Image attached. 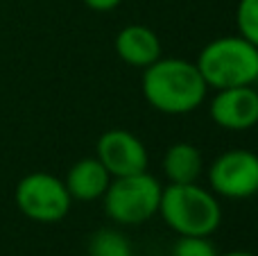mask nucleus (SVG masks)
Wrapping results in <instances>:
<instances>
[{
	"mask_svg": "<svg viewBox=\"0 0 258 256\" xmlns=\"http://www.w3.org/2000/svg\"><path fill=\"white\" fill-rule=\"evenodd\" d=\"M95 159L107 168L111 177H125L145 172L150 163L147 148L129 130H107L95 145Z\"/></svg>",
	"mask_w": 258,
	"mask_h": 256,
	"instance_id": "nucleus-7",
	"label": "nucleus"
},
{
	"mask_svg": "<svg viewBox=\"0 0 258 256\" xmlns=\"http://www.w3.org/2000/svg\"><path fill=\"white\" fill-rule=\"evenodd\" d=\"M195 66L209 89L254 86L258 82V48L240 34L218 36L200 50Z\"/></svg>",
	"mask_w": 258,
	"mask_h": 256,
	"instance_id": "nucleus-3",
	"label": "nucleus"
},
{
	"mask_svg": "<svg viewBox=\"0 0 258 256\" xmlns=\"http://www.w3.org/2000/svg\"><path fill=\"white\" fill-rule=\"evenodd\" d=\"M218 256H258L254 252H242V249H236V252H227V254H218Z\"/></svg>",
	"mask_w": 258,
	"mask_h": 256,
	"instance_id": "nucleus-16",
	"label": "nucleus"
},
{
	"mask_svg": "<svg viewBox=\"0 0 258 256\" xmlns=\"http://www.w3.org/2000/svg\"><path fill=\"white\" fill-rule=\"evenodd\" d=\"M141 89L147 104L165 116H183L200 109L209 86L195 61L183 57H163L143 68Z\"/></svg>",
	"mask_w": 258,
	"mask_h": 256,
	"instance_id": "nucleus-1",
	"label": "nucleus"
},
{
	"mask_svg": "<svg viewBox=\"0 0 258 256\" xmlns=\"http://www.w3.org/2000/svg\"><path fill=\"white\" fill-rule=\"evenodd\" d=\"M111 179L113 177L98 159L86 157L73 163L63 184H66L73 202H95V200H102Z\"/></svg>",
	"mask_w": 258,
	"mask_h": 256,
	"instance_id": "nucleus-10",
	"label": "nucleus"
},
{
	"mask_svg": "<svg viewBox=\"0 0 258 256\" xmlns=\"http://www.w3.org/2000/svg\"><path fill=\"white\" fill-rule=\"evenodd\" d=\"M211 120L227 132H247L258 125V89L231 86L220 89L209 104Z\"/></svg>",
	"mask_w": 258,
	"mask_h": 256,
	"instance_id": "nucleus-8",
	"label": "nucleus"
},
{
	"mask_svg": "<svg viewBox=\"0 0 258 256\" xmlns=\"http://www.w3.org/2000/svg\"><path fill=\"white\" fill-rule=\"evenodd\" d=\"M238 34L258 48V0H240L236 7Z\"/></svg>",
	"mask_w": 258,
	"mask_h": 256,
	"instance_id": "nucleus-13",
	"label": "nucleus"
},
{
	"mask_svg": "<svg viewBox=\"0 0 258 256\" xmlns=\"http://www.w3.org/2000/svg\"><path fill=\"white\" fill-rule=\"evenodd\" d=\"M89 256H132V243L118 229H100L89 238Z\"/></svg>",
	"mask_w": 258,
	"mask_h": 256,
	"instance_id": "nucleus-12",
	"label": "nucleus"
},
{
	"mask_svg": "<svg viewBox=\"0 0 258 256\" xmlns=\"http://www.w3.org/2000/svg\"><path fill=\"white\" fill-rule=\"evenodd\" d=\"M122 0H84V5L93 12H111V9L120 7Z\"/></svg>",
	"mask_w": 258,
	"mask_h": 256,
	"instance_id": "nucleus-15",
	"label": "nucleus"
},
{
	"mask_svg": "<svg viewBox=\"0 0 258 256\" xmlns=\"http://www.w3.org/2000/svg\"><path fill=\"white\" fill-rule=\"evenodd\" d=\"M159 216L177 236H211L222 222L218 195L197 181L163 186Z\"/></svg>",
	"mask_w": 258,
	"mask_h": 256,
	"instance_id": "nucleus-2",
	"label": "nucleus"
},
{
	"mask_svg": "<svg viewBox=\"0 0 258 256\" xmlns=\"http://www.w3.org/2000/svg\"><path fill=\"white\" fill-rule=\"evenodd\" d=\"M204 172V157L192 143H172L163 154V175L170 184H192Z\"/></svg>",
	"mask_w": 258,
	"mask_h": 256,
	"instance_id": "nucleus-11",
	"label": "nucleus"
},
{
	"mask_svg": "<svg viewBox=\"0 0 258 256\" xmlns=\"http://www.w3.org/2000/svg\"><path fill=\"white\" fill-rule=\"evenodd\" d=\"M163 186L150 172L113 177L107 193L102 195L104 213L120 227L145 225L159 213Z\"/></svg>",
	"mask_w": 258,
	"mask_h": 256,
	"instance_id": "nucleus-4",
	"label": "nucleus"
},
{
	"mask_svg": "<svg viewBox=\"0 0 258 256\" xmlns=\"http://www.w3.org/2000/svg\"><path fill=\"white\" fill-rule=\"evenodd\" d=\"M209 188L224 200H249L258 193V154L233 148L209 166Z\"/></svg>",
	"mask_w": 258,
	"mask_h": 256,
	"instance_id": "nucleus-6",
	"label": "nucleus"
},
{
	"mask_svg": "<svg viewBox=\"0 0 258 256\" xmlns=\"http://www.w3.org/2000/svg\"><path fill=\"white\" fill-rule=\"evenodd\" d=\"M116 52L125 63L134 68H147L161 57V41L147 25L134 23L116 34Z\"/></svg>",
	"mask_w": 258,
	"mask_h": 256,
	"instance_id": "nucleus-9",
	"label": "nucleus"
},
{
	"mask_svg": "<svg viewBox=\"0 0 258 256\" xmlns=\"http://www.w3.org/2000/svg\"><path fill=\"white\" fill-rule=\"evenodd\" d=\"M172 256H218L209 236H179L172 245Z\"/></svg>",
	"mask_w": 258,
	"mask_h": 256,
	"instance_id": "nucleus-14",
	"label": "nucleus"
},
{
	"mask_svg": "<svg viewBox=\"0 0 258 256\" xmlns=\"http://www.w3.org/2000/svg\"><path fill=\"white\" fill-rule=\"evenodd\" d=\"M18 211L39 225H57L71 213L73 198L63 179L52 172H30L21 177L14 190Z\"/></svg>",
	"mask_w": 258,
	"mask_h": 256,
	"instance_id": "nucleus-5",
	"label": "nucleus"
}]
</instances>
